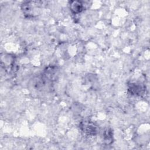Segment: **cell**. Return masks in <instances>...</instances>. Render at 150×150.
Returning <instances> with one entry per match:
<instances>
[{"instance_id": "1", "label": "cell", "mask_w": 150, "mask_h": 150, "mask_svg": "<svg viewBox=\"0 0 150 150\" xmlns=\"http://www.w3.org/2000/svg\"><path fill=\"white\" fill-rule=\"evenodd\" d=\"M40 1H26L24 2L21 6L22 10L24 15L26 17H33L35 12L39 9L38 5L40 4Z\"/></svg>"}, {"instance_id": "2", "label": "cell", "mask_w": 150, "mask_h": 150, "mask_svg": "<svg viewBox=\"0 0 150 150\" xmlns=\"http://www.w3.org/2000/svg\"><path fill=\"white\" fill-rule=\"evenodd\" d=\"M81 130L88 135H94L97 132V127L91 122L84 121L80 124Z\"/></svg>"}, {"instance_id": "3", "label": "cell", "mask_w": 150, "mask_h": 150, "mask_svg": "<svg viewBox=\"0 0 150 150\" xmlns=\"http://www.w3.org/2000/svg\"><path fill=\"white\" fill-rule=\"evenodd\" d=\"M144 87L140 83H131L129 84L128 90L132 94L141 96L144 91Z\"/></svg>"}, {"instance_id": "4", "label": "cell", "mask_w": 150, "mask_h": 150, "mask_svg": "<svg viewBox=\"0 0 150 150\" xmlns=\"http://www.w3.org/2000/svg\"><path fill=\"white\" fill-rule=\"evenodd\" d=\"M70 9L74 14H78L82 12L84 8L83 4L79 1H72L69 2Z\"/></svg>"}, {"instance_id": "5", "label": "cell", "mask_w": 150, "mask_h": 150, "mask_svg": "<svg viewBox=\"0 0 150 150\" xmlns=\"http://www.w3.org/2000/svg\"><path fill=\"white\" fill-rule=\"evenodd\" d=\"M112 137V132L111 129H107L105 134H104V140L107 142L108 144H109V141H111Z\"/></svg>"}]
</instances>
